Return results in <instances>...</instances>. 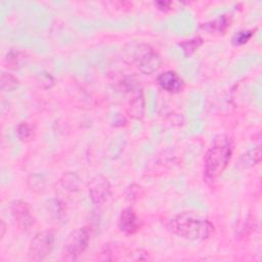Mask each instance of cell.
Wrapping results in <instances>:
<instances>
[{
    "instance_id": "1",
    "label": "cell",
    "mask_w": 262,
    "mask_h": 262,
    "mask_svg": "<svg viewBox=\"0 0 262 262\" xmlns=\"http://www.w3.org/2000/svg\"><path fill=\"white\" fill-rule=\"evenodd\" d=\"M168 227L174 234L187 241H205L214 232V225L209 220L186 212L174 216Z\"/></svg>"
},
{
    "instance_id": "2",
    "label": "cell",
    "mask_w": 262,
    "mask_h": 262,
    "mask_svg": "<svg viewBox=\"0 0 262 262\" xmlns=\"http://www.w3.org/2000/svg\"><path fill=\"white\" fill-rule=\"evenodd\" d=\"M231 158V145L225 135L214 139L213 145L207 150L204 159V175L208 180L218 178L227 167Z\"/></svg>"
},
{
    "instance_id": "3",
    "label": "cell",
    "mask_w": 262,
    "mask_h": 262,
    "mask_svg": "<svg viewBox=\"0 0 262 262\" xmlns=\"http://www.w3.org/2000/svg\"><path fill=\"white\" fill-rule=\"evenodd\" d=\"M123 49V58L126 62L134 64L142 74L151 75L161 67V57L155 49L147 44H129Z\"/></svg>"
},
{
    "instance_id": "4",
    "label": "cell",
    "mask_w": 262,
    "mask_h": 262,
    "mask_svg": "<svg viewBox=\"0 0 262 262\" xmlns=\"http://www.w3.org/2000/svg\"><path fill=\"white\" fill-rule=\"evenodd\" d=\"M121 87L127 94L128 106L127 111L131 118L140 120L144 115V96L138 81L133 80L131 77H125L120 82Z\"/></svg>"
},
{
    "instance_id": "5",
    "label": "cell",
    "mask_w": 262,
    "mask_h": 262,
    "mask_svg": "<svg viewBox=\"0 0 262 262\" xmlns=\"http://www.w3.org/2000/svg\"><path fill=\"white\" fill-rule=\"evenodd\" d=\"M54 234L49 230L40 231L31 241L28 250V257L32 261L45 259L54 247Z\"/></svg>"
},
{
    "instance_id": "6",
    "label": "cell",
    "mask_w": 262,
    "mask_h": 262,
    "mask_svg": "<svg viewBox=\"0 0 262 262\" xmlns=\"http://www.w3.org/2000/svg\"><path fill=\"white\" fill-rule=\"evenodd\" d=\"M88 191L91 202L95 205H102L112 196L111 183L103 175H97L91 179Z\"/></svg>"
},
{
    "instance_id": "7",
    "label": "cell",
    "mask_w": 262,
    "mask_h": 262,
    "mask_svg": "<svg viewBox=\"0 0 262 262\" xmlns=\"http://www.w3.org/2000/svg\"><path fill=\"white\" fill-rule=\"evenodd\" d=\"M89 233L85 227H79L71 231L66 239V251L71 257L81 255L89 245Z\"/></svg>"
},
{
    "instance_id": "8",
    "label": "cell",
    "mask_w": 262,
    "mask_h": 262,
    "mask_svg": "<svg viewBox=\"0 0 262 262\" xmlns=\"http://www.w3.org/2000/svg\"><path fill=\"white\" fill-rule=\"evenodd\" d=\"M10 212L14 222L20 229L27 230L34 224V217L28 203L20 200L12 202Z\"/></svg>"
},
{
    "instance_id": "9",
    "label": "cell",
    "mask_w": 262,
    "mask_h": 262,
    "mask_svg": "<svg viewBox=\"0 0 262 262\" xmlns=\"http://www.w3.org/2000/svg\"><path fill=\"white\" fill-rule=\"evenodd\" d=\"M118 227L126 235L134 234L139 230L140 220L132 208H126L121 212L118 219Z\"/></svg>"
},
{
    "instance_id": "10",
    "label": "cell",
    "mask_w": 262,
    "mask_h": 262,
    "mask_svg": "<svg viewBox=\"0 0 262 262\" xmlns=\"http://www.w3.org/2000/svg\"><path fill=\"white\" fill-rule=\"evenodd\" d=\"M158 83L160 87L169 93H178L183 89L182 79L174 71H166L159 75Z\"/></svg>"
},
{
    "instance_id": "11",
    "label": "cell",
    "mask_w": 262,
    "mask_h": 262,
    "mask_svg": "<svg viewBox=\"0 0 262 262\" xmlns=\"http://www.w3.org/2000/svg\"><path fill=\"white\" fill-rule=\"evenodd\" d=\"M230 27V18L227 15H220L219 17L203 24L201 28L210 34H223Z\"/></svg>"
},
{
    "instance_id": "12",
    "label": "cell",
    "mask_w": 262,
    "mask_h": 262,
    "mask_svg": "<svg viewBox=\"0 0 262 262\" xmlns=\"http://www.w3.org/2000/svg\"><path fill=\"white\" fill-rule=\"evenodd\" d=\"M80 179L76 173H67L58 181V189L62 192H75L79 189Z\"/></svg>"
},
{
    "instance_id": "13",
    "label": "cell",
    "mask_w": 262,
    "mask_h": 262,
    "mask_svg": "<svg viewBox=\"0 0 262 262\" xmlns=\"http://www.w3.org/2000/svg\"><path fill=\"white\" fill-rule=\"evenodd\" d=\"M261 160V148L259 145L251 148L250 150H248L242 158H241V164L248 168L251 166L256 165L257 163H259Z\"/></svg>"
},
{
    "instance_id": "14",
    "label": "cell",
    "mask_w": 262,
    "mask_h": 262,
    "mask_svg": "<svg viewBox=\"0 0 262 262\" xmlns=\"http://www.w3.org/2000/svg\"><path fill=\"white\" fill-rule=\"evenodd\" d=\"M203 43V40L202 38L200 37H194L192 39H189V40H185L183 42H181L179 44V46L182 48V51L184 53L185 56H189L191 55L199 47L200 45Z\"/></svg>"
},
{
    "instance_id": "15",
    "label": "cell",
    "mask_w": 262,
    "mask_h": 262,
    "mask_svg": "<svg viewBox=\"0 0 262 262\" xmlns=\"http://www.w3.org/2000/svg\"><path fill=\"white\" fill-rule=\"evenodd\" d=\"M28 186L34 192H42L45 189L46 182L40 174H33L28 178Z\"/></svg>"
},
{
    "instance_id": "16",
    "label": "cell",
    "mask_w": 262,
    "mask_h": 262,
    "mask_svg": "<svg viewBox=\"0 0 262 262\" xmlns=\"http://www.w3.org/2000/svg\"><path fill=\"white\" fill-rule=\"evenodd\" d=\"M18 86V80L9 73L3 72L1 74V89L3 91H13Z\"/></svg>"
},
{
    "instance_id": "17",
    "label": "cell",
    "mask_w": 262,
    "mask_h": 262,
    "mask_svg": "<svg viewBox=\"0 0 262 262\" xmlns=\"http://www.w3.org/2000/svg\"><path fill=\"white\" fill-rule=\"evenodd\" d=\"M252 37H253V31L246 30V31H241V32H237L236 34H234L231 41H232L233 45L239 46V45H244L247 42H249Z\"/></svg>"
},
{
    "instance_id": "18",
    "label": "cell",
    "mask_w": 262,
    "mask_h": 262,
    "mask_svg": "<svg viewBox=\"0 0 262 262\" xmlns=\"http://www.w3.org/2000/svg\"><path fill=\"white\" fill-rule=\"evenodd\" d=\"M144 193L143 188L138 184H131L126 190V196L129 201L135 202L139 200Z\"/></svg>"
},
{
    "instance_id": "19",
    "label": "cell",
    "mask_w": 262,
    "mask_h": 262,
    "mask_svg": "<svg viewBox=\"0 0 262 262\" xmlns=\"http://www.w3.org/2000/svg\"><path fill=\"white\" fill-rule=\"evenodd\" d=\"M16 135L19 140L27 141L32 136V130L27 123L23 122V123H19L16 127Z\"/></svg>"
},
{
    "instance_id": "20",
    "label": "cell",
    "mask_w": 262,
    "mask_h": 262,
    "mask_svg": "<svg viewBox=\"0 0 262 262\" xmlns=\"http://www.w3.org/2000/svg\"><path fill=\"white\" fill-rule=\"evenodd\" d=\"M20 52L15 51V50H10L7 55H6V60H7V67L10 69H17L19 63H20Z\"/></svg>"
},
{
    "instance_id": "21",
    "label": "cell",
    "mask_w": 262,
    "mask_h": 262,
    "mask_svg": "<svg viewBox=\"0 0 262 262\" xmlns=\"http://www.w3.org/2000/svg\"><path fill=\"white\" fill-rule=\"evenodd\" d=\"M171 2L169 1H158L155 3V5L158 7V9L162 10V11H167L170 9V6H171Z\"/></svg>"
},
{
    "instance_id": "22",
    "label": "cell",
    "mask_w": 262,
    "mask_h": 262,
    "mask_svg": "<svg viewBox=\"0 0 262 262\" xmlns=\"http://www.w3.org/2000/svg\"><path fill=\"white\" fill-rule=\"evenodd\" d=\"M5 228H6V226H5V222H4V220H1V237H3V235H4V233H5Z\"/></svg>"
}]
</instances>
